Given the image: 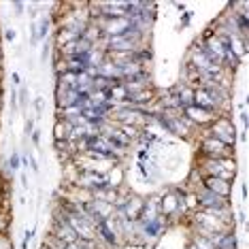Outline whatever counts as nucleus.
<instances>
[{"label":"nucleus","instance_id":"1","mask_svg":"<svg viewBox=\"0 0 249 249\" xmlns=\"http://www.w3.org/2000/svg\"><path fill=\"white\" fill-rule=\"evenodd\" d=\"M230 211L226 213H211V211H198L194 215V226L202 236L222 234L230 228Z\"/></svg>","mask_w":249,"mask_h":249},{"label":"nucleus","instance_id":"2","mask_svg":"<svg viewBox=\"0 0 249 249\" xmlns=\"http://www.w3.org/2000/svg\"><path fill=\"white\" fill-rule=\"evenodd\" d=\"M198 171H205L207 173L205 177H217L232 183V179L236 177V162L232 158H222V160H207V158H202Z\"/></svg>","mask_w":249,"mask_h":249},{"label":"nucleus","instance_id":"3","mask_svg":"<svg viewBox=\"0 0 249 249\" xmlns=\"http://www.w3.org/2000/svg\"><path fill=\"white\" fill-rule=\"evenodd\" d=\"M194 194H196L198 207H202V211H211V213H226V211H230L228 198H222V196L213 194V192H209L207 188H198Z\"/></svg>","mask_w":249,"mask_h":249},{"label":"nucleus","instance_id":"4","mask_svg":"<svg viewBox=\"0 0 249 249\" xmlns=\"http://www.w3.org/2000/svg\"><path fill=\"white\" fill-rule=\"evenodd\" d=\"M200 154L207 160H222V158H232V149L226 147L224 143H219L213 134H205L200 141Z\"/></svg>","mask_w":249,"mask_h":249},{"label":"nucleus","instance_id":"5","mask_svg":"<svg viewBox=\"0 0 249 249\" xmlns=\"http://www.w3.org/2000/svg\"><path fill=\"white\" fill-rule=\"evenodd\" d=\"M209 134H213L219 143H224L226 147H230V149L236 143V130H234V126H232V122L228 120V117H217V120L211 124Z\"/></svg>","mask_w":249,"mask_h":249},{"label":"nucleus","instance_id":"6","mask_svg":"<svg viewBox=\"0 0 249 249\" xmlns=\"http://www.w3.org/2000/svg\"><path fill=\"white\" fill-rule=\"evenodd\" d=\"M96 230V239H100L103 243H107L109 247H117L120 245V230H117V224H115V215L105 222L96 224L94 226Z\"/></svg>","mask_w":249,"mask_h":249},{"label":"nucleus","instance_id":"7","mask_svg":"<svg viewBox=\"0 0 249 249\" xmlns=\"http://www.w3.org/2000/svg\"><path fill=\"white\" fill-rule=\"evenodd\" d=\"M107 47H109V52L113 55L115 53L130 55L134 49H139V41L132 36H111V38H107Z\"/></svg>","mask_w":249,"mask_h":249},{"label":"nucleus","instance_id":"8","mask_svg":"<svg viewBox=\"0 0 249 249\" xmlns=\"http://www.w3.org/2000/svg\"><path fill=\"white\" fill-rule=\"evenodd\" d=\"M183 117L185 120H190L194 126H211V124L217 120V115L215 113H209L205 109H200V107L196 105H190L183 109Z\"/></svg>","mask_w":249,"mask_h":249},{"label":"nucleus","instance_id":"9","mask_svg":"<svg viewBox=\"0 0 249 249\" xmlns=\"http://www.w3.org/2000/svg\"><path fill=\"white\" fill-rule=\"evenodd\" d=\"M202 188H207L209 192H213V194H217L222 198H228L232 192V183L224 179H217V177H202Z\"/></svg>","mask_w":249,"mask_h":249},{"label":"nucleus","instance_id":"10","mask_svg":"<svg viewBox=\"0 0 249 249\" xmlns=\"http://www.w3.org/2000/svg\"><path fill=\"white\" fill-rule=\"evenodd\" d=\"M192 105L200 107V109H205L209 113H215V115H217V111H219V107L215 105V100L209 96V92H207L205 88L194 89V94H192Z\"/></svg>","mask_w":249,"mask_h":249},{"label":"nucleus","instance_id":"11","mask_svg":"<svg viewBox=\"0 0 249 249\" xmlns=\"http://www.w3.org/2000/svg\"><path fill=\"white\" fill-rule=\"evenodd\" d=\"M151 103H156V96H154V92H151L149 88L141 89V92H137V94H130L128 100H126V105L134 107V109H143V107L151 105Z\"/></svg>","mask_w":249,"mask_h":249},{"label":"nucleus","instance_id":"12","mask_svg":"<svg viewBox=\"0 0 249 249\" xmlns=\"http://www.w3.org/2000/svg\"><path fill=\"white\" fill-rule=\"evenodd\" d=\"M137 226L143 230V236H147V239H158L164 228V222L160 217H156V219H147V222H137Z\"/></svg>","mask_w":249,"mask_h":249},{"label":"nucleus","instance_id":"13","mask_svg":"<svg viewBox=\"0 0 249 249\" xmlns=\"http://www.w3.org/2000/svg\"><path fill=\"white\" fill-rule=\"evenodd\" d=\"M158 205H160V213H162V215H166V217H171V215H175V213H181V211H179V200L175 198L173 192L164 194V196H162V200L158 202Z\"/></svg>","mask_w":249,"mask_h":249},{"label":"nucleus","instance_id":"14","mask_svg":"<svg viewBox=\"0 0 249 249\" xmlns=\"http://www.w3.org/2000/svg\"><path fill=\"white\" fill-rule=\"evenodd\" d=\"M77 38H79L77 32L69 30V28H60L58 35H55V45H58V49H62L64 45H69V43H72V41H77Z\"/></svg>","mask_w":249,"mask_h":249},{"label":"nucleus","instance_id":"15","mask_svg":"<svg viewBox=\"0 0 249 249\" xmlns=\"http://www.w3.org/2000/svg\"><path fill=\"white\" fill-rule=\"evenodd\" d=\"M215 245H217V249H236V236L232 234L230 230H226V232H222V234L217 236Z\"/></svg>","mask_w":249,"mask_h":249},{"label":"nucleus","instance_id":"16","mask_svg":"<svg viewBox=\"0 0 249 249\" xmlns=\"http://www.w3.org/2000/svg\"><path fill=\"white\" fill-rule=\"evenodd\" d=\"M107 179H109V188L117 190V185H120V183H122V179H124L122 168H111V173L107 175Z\"/></svg>","mask_w":249,"mask_h":249},{"label":"nucleus","instance_id":"17","mask_svg":"<svg viewBox=\"0 0 249 249\" xmlns=\"http://www.w3.org/2000/svg\"><path fill=\"white\" fill-rule=\"evenodd\" d=\"M49 26H52V24H49V18H43V19H41V26L36 28V30H38V41H41V38H47Z\"/></svg>","mask_w":249,"mask_h":249},{"label":"nucleus","instance_id":"18","mask_svg":"<svg viewBox=\"0 0 249 249\" xmlns=\"http://www.w3.org/2000/svg\"><path fill=\"white\" fill-rule=\"evenodd\" d=\"M122 132L126 134V139H130V141L139 139V128L137 126H126V124H122Z\"/></svg>","mask_w":249,"mask_h":249},{"label":"nucleus","instance_id":"19","mask_svg":"<svg viewBox=\"0 0 249 249\" xmlns=\"http://www.w3.org/2000/svg\"><path fill=\"white\" fill-rule=\"evenodd\" d=\"M9 168L11 171H18V168H21V156L18 154V151H13L9 158Z\"/></svg>","mask_w":249,"mask_h":249},{"label":"nucleus","instance_id":"20","mask_svg":"<svg viewBox=\"0 0 249 249\" xmlns=\"http://www.w3.org/2000/svg\"><path fill=\"white\" fill-rule=\"evenodd\" d=\"M24 132L28 134V137H30V134H32V132H35V117H28V120H26Z\"/></svg>","mask_w":249,"mask_h":249},{"label":"nucleus","instance_id":"21","mask_svg":"<svg viewBox=\"0 0 249 249\" xmlns=\"http://www.w3.org/2000/svg\"><path fill=\"white\" fill-rule=\"evenodd\" d=\"M35 228H30V230H26V236H24V243H21V249H28V243L32 241V236H35Z\"/></svg>","mask_w":249,"mask_h":249},{"label":"nucleus","instance_id":"22","mask_svg":"<svg viewBox=\"0 0 249 249\" xmlns=\"http://www.w3.org/2000/svg\"><path fill=\"white\" fill-rule=\"evenodd\" d=\"M7 230H9V219H7V215H0V234H7Z\"/></svg>","mask_w":249,"mask_h":249},{"label":"nucleus","instance_id":"23","mask_svg":"<svg viewBox=\"0 0 249 249\" xmlns=\"http://www.w3.org/2000/svg\"><path fill=\"white\" fill-rule=\"evenodd\" d=\"M11 109H13V113L19 109V105H18V92H15V89L11 92Z\"/></svg>","mask_w":249,"mask_h":249},{"label":"nucleus","instance_id":"24","mask_svg":"<svg viewBox=\"0 0 249 249\" xmlns=\"http://www.w3.org/2000/svg\"><path fill=\"white\" fill-rule=\"evenodd\" d=\"M49 52H52V47H49V43H45V45H43V52H41V60H43V62H47Z\"/></svg>","mask_w":249,"mask_h":249},{"label":"nucleus","instance_id":"25","mask_svg":"<svg viewBox=\"0 0 249 249\" xmlns=\"http://www.w3.org/2000/svg\"><path fill=\"white\" fill-rule=\"evenodd\" d=\"M43 107H45V105H43V98H36V100H35V111L38 113V115L43 113Z\"/></svg>","mask_w":249,"mask_h":249},{"label":"nucleus","instance_id":"26","mask_svg":"<svg viewBox=\"0 0 249 249\" xmlns=\"http://www.w3.org/2000/svg\"><path fill=\"white\" fill-rule=\"evenodd\" d=\"M28 162H30V166H32V173H36V175H38V162H36L32 156L28 158Z\"/></svg>","mask_w":249,"mask_h":249},{"label":"nucleus","instance_id":"27","mask_svg":"<svg viewBox=\"0 0 249 249\" xmlns=\"http://www.w3.org/2000/svg\"><path fill=\"white\" fill-rule=\"evenodd\" d=\"M4 38H7V41H15V30L13 28H9V30L4 32Z\"/></svg>","mask_w":249,"mask_h":249},{"label":"nucleus","instance_id":"28","mask_svg":"<svg viewBox=\"0 0 249 249\" xmlns=\"http://www.w3.org/2000/svg\"><path fill=\"white\" fill-rule=\"evenodd\" d=\"M30 137H32V143H35V145L38 147V143H41V132H36V130H35V132H32Z\"/></svg>","mask_w":249,"mask_h":249},{"label":"nucleus","instance_id":"29","mask_svg":"<svg viewBox=\"0 0 249 249\" xmlns=\"http://www.w3.org/2000/svg\"><path fill=\"white\" fill-rule=\"evenodd\" d=\"M19 98H21V107H26V98H28L26 88H21V89H19Z\"/></svg>","mask_w":249,"mask_h":249},{"label":"nucleus","instance_id":"30","mask_svg":"<svg viewBox=\"0 0 249 249\" xmlns=\"http://www.w3.org/2000/svg\"><path fill=\"white\" fill-rule=\"evenodd\" d=\"M13 7H15V11H18V15H21V13H24V2H15Z\"/></svg>","mask_w":249,"mask_h":249},{"label":"nucleus","instance_id":"31","mask_svg":"<svg viewBox=\"0 0 249 249\" xmlns=\"http://www.w3.org/2000/svg\"><path fill=\"white\" fill-rule=\"evenodd\" d=\"M181 24H183V26H188V24H190V13H185L183 18H181Z\"/></svg>","mask_w":249,"mask_h":249},{"label":"nucleus","instance_id":"32","mask_svg":"<svg viewBox=\"0 0 249 249\" xmlns=\"http://www.w3.org/2000/svg\"><path fill=\"white\" fill-rule=\"evenodd\" d=\"M21 185H24V190L30 188V185H28V177H26V175H21Z\"/></svg>","mask_w":249,"mask_h":249},{"label":"nucleus","instance_id":"33","mask_svg":"<svg viewBox=\"0 0 249 249\" xmlns=\"http://www.w3.org/2000/svg\"><path fill=\"white\" fill-rule=\"evenodd\" d=\"M19 81H21L19 75H18V72H13V86H19Z\"/></svg>","mask_w":249,"mask_h":249},{"label":"nucleus","instance_id":"34","mask_svg":"<svg viewBox=\"0 0 249 249\" xmlns=\"http://www.w3.org/2000/svg\"><path fill=\"white\" fill-rule=\"evenodd\" d=\"M2 190H4V181H2V177H0V194H2Z\"/></svg>","mask_w":249,"mask_h":249}]
</instances>
